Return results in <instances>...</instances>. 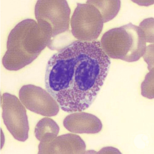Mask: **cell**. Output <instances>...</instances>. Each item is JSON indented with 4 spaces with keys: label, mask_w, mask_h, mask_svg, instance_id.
Masks as SVG:
<instances>
[{
    "label": "cell",
    "mask_w": 154,
    "mask_h": 154,
    "mask_svg": "<svg viewBox=\"0 0 154 154\" xmlns=\"http://www.w3.org/2000/svg\"><path fill=\"white\" fill-rule=\"evenodd\" d=\"M23 104L30 111L47 117L56 116L59 110L57 101L40 87L32 85L23 86L19 91Z\"/></svg>",
    "instance_id": "cell-7"
},
{
    "label": "cell",
    "mask_w": 154,
    "mask_h": 154,
    "mask_svg": "<svg viewBox=\"0 0 154 154\" xmlns=\"http://www.w3.org/2000/svg\"><path fill=\"white\" fill-rule=\"evenodd\" d=\"M146 42L142 29L130 23L105 32L101 38L100 44L109 57L132 62L145 55Z\"/></svg>",
    "instance_id": "cell-3"
},
{
    "label": "cell",
    "mask_w": 154,
    "mask_h": 154,
    "mask_svg": "<svg viewBox=\"0 0 154 154\" xmlns=\"http://www.w3.org/2000/svg\"><path fill=\"white\" fill-rule=\"evenodd\" d=\"M99 10L104 23L114 18L118 14L120 7V1H88Z\"/></svg>",
    "instance_id": "cell-11"
},
{
    "label": "cell",
    "mask_w": 154,
    "mask_h": 154,
    "mask_svg": "<svg viewBox=\"0 0 154 154\" xmlns=\"http://www.w3.org/2000/svg\"><path fill=\"white\" fill-rule=\"evenodd\" d=\"M59 127L53 119L45 118L37 124L34 130L35 137L42 143H48L55 138L59 131Z\"/></svg>",
    "instance_id": "cell-10"
},
{
    "label": "cell",
    "mask_w": 154,
    "mask_h": 154,
    "mask_svg": "<svg viewBox=\"0 0 154 154\" xmlns=\"http://www.w3.org/2000/svg\"><path fill=\"white\" fill-rule=\"evenodd\" d=\"M104 23L99 10L88 1L85 4L78 3L71 19L72 33L79 41H95L101 34Z\"/></svg>",
    "instance_id": "cell-5"
},
{
    "label": "cell",
    "mask_w": 154,
    "mask_h": 154,
    "mask_svg": "<svg viewBox=\"0 0 154 154\" xmlns=\"http://www.w3.org/2000/svg\"><path fill=\"white\" fill-rule=\"evenodd\" d=\"M50 42L49 35L36 21L22 20L9 34L2 59L4 66L10 71L22 69L35 60Z\"/></svg>",
    "instance_id": "cell-2"
},
{
    "label": "cell",
    "mask_w": 154,
    "mask_h": 154,
    "mask_svg": "<svg viewBox=\"0 0 154 154\" xmlns=\"http://www.w3.org/2000/svg\"><path fill=\"white\" fill-rule=\"evenodd\" d=\"M70 13L66 1H37L35 8L36 19L51 38L48 47L50 49L54 50L57 41L59 44L60 42L65 40L61 35L64 37L69 31Z\"/></svg>",
    "instance_id": "cell-4"
},
{
    "label": "cell",
    "mask_w": 154,
    "mask_h": 154,
    "mask_svg": "<svg viewBox=\"0 0 154 154\" xmlns=\"http://www.w3.org/2000/svg\"><path fill=\"white\" fill-rule=\"evenodd\" d=\"M110 65L99 42L74 41L49 60L46 88L63 111H83L97 97Z\"/></svg>",
    "instance_id": "cell-1"
},
{
    "label": "cell",
    "mask_w": 154,
    "mask_h": 154,
    "mask_svg": "<svg viewBox=\"0 0 154 154\" xmlns=\"http://www.w3.org/2000/svg\"><path fill=\"white\" fill-rule=\"evenodd\" d=\"M64 126L69 132L75 134H96L102 129V123L92 114L82 112L69 115L64 119Z\"/></svg>",
    "instance_id": "cell-9"
},
{
    "label": "cell",
    "mask_w": 154,
    "mask_h": 154,
    "mask_svg": "<svg viewBox=\"0 0 154 154\" xmlns=\"http://www.w3.org/2000/svg\"><path fill=\"white\" fill-rule=\"evenodd\" d=\"M2 118L7 129L16 140L24 142L28 138L29 125L27 111L18 99L8 93L3 94Z\"/></svg>",
    "instance_id": "cell-6"
},
{
    "label": "cell",
    "mask_w": 154,
    "mask_h": 154,
    "mask_svg": "<svg viewBox=\"0 0 154 154\" xmlns=\"http://www.w3.org/2000/svg\"><path fill=\"white\" fill-rule=\"evenodd\" d=\"M86 146L79 135L68 134L59 136L48 143L40 142L38 154H84Z\"/></svg>",
    "instance_id": "cell-8"
}]
</instances>
